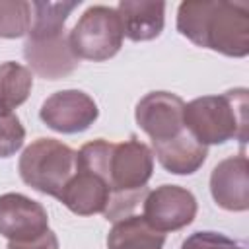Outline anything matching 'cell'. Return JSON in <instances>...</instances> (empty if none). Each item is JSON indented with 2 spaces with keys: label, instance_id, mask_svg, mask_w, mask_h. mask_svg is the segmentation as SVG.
Here are the masks:
<instances>
[{
  "label": "cell",
  "instance_id": "1",
  "mask_svg": "<svg viewBox=\"0 0 249 249\" xmlns=\"http://www.w3.org/2000/svg\"><path fill=\"white\" fill-rule=\"evenodd\" d=\"M76 167L91 171L107 183L111 196L103 216L117 222L134 214V208L144 202L154 171V154L134 136L124 142L97 138L76 152Z\"/></svg>",
  "mask_w": 249,
  "mask_h": 249
},
{
  "label": "cell",
  "instance_id": "2",
  "mask_svg": "<svg viewBox=\"0 0 249 249\" xmlns=\"http://www.w3.org/2000/svg\"><path fill=\"white\" fill-rule=\"evenodd\" d=\"M177 31L196 47L243 58L249 54V4L241 0H185L177 10Z\"/></svg>",
  "mask_w": 249,
  "mask_h": 249
},
{
  "label": "cell",
  "instance_id": "3",
  "mask_svg": "<svg viewBox=\"0 0 249 249\" xmlns=\"http://www.w3.org/2000/svg\"><path fill=\"white\" fill-rule=\"evenodd\" d=\"M249 91L245 88L228 89L220 95H202L183 109L185 128L204 146L226 144L228 140H247Z\"/></svg>",
  "mask_w": 249,
  "mask_h": 249
},
{
  "label": "cell",
  "instance_id": "4",
  "mask_svg": "<svg viewBox=\"0 0 249 249\" xmlns=\"http://www.w3.org/2000/svg\"><path fill=\"white\" fill-rule=\"evenodd\" d=\"M18 171L31 189L60 198L76 173V150L54 138H37L19 156Z\"/></svg>",
  "mask_w": 249,
  "mask_h": 249
},
{
  "label": "cell",
  "instance_id": "5",
  "mask_svg": "<svg viewBox=\"0 0 249 249\" xmlns=\"http://www.w3.org/2000/svg\"><path fill=\"white\" fill-rule=\"evenodd\" d=\"M0 235L8 249H58L45 206L21 193L0 195Z\"/></svg>",
  "mask_w": 249,
  "mask_h": 249
},
{
  "label": "cell",
  "instance_id": "6",
  "mask_svg": "<svg viewBox=\"0 0 249 249\" xmlns=\"http://www.w3.org/2000/svg\"><path fill=\"white\" fill-rule=\"evenodd\" d=\"M123 27L115 8L89 6L70 31V43L78 58L101 62L113 58L123 47Z\"/></svg>",
  "mask_w": 249,
  "mask_h": 249
},
{
  "label": "cell",
  "instance_id": "7",
  "mask_svg": "<svg viewBox=\"0 0 249 249\" xmlns=\"http://www.w3.org/2000/svg\"><path fill=\"white\" fill-rule=\"evenodd\" d=\"M23 58L31 74H37L45 80L66 78L80 64V58L70 43V33H66V29L49 35H27L23 45Z\"/></svg>",
  "mask_w": 249,
  "mask_h": 249
},
{
  "label": "cell",
  "instance_id": "8",
  "mask_svg": "<svg viewBox=\"0 0 249 249\" xmlns=\"http://www.w3.org/2000/svg\"><path fill=\"white\" fill-rule=\"evenodd\" d=\"M144 220L158 231H177L193 224L196 216L195 195L179 185H161L148 191L144 202Z\"/></svg>",
  "mask_w": 249,
  "mask_h": 249
},
{
  "label": "cell",
  "instance_id": "9",
  "mask_svg": "<svg viewBox=\"0 0 249 249\" xmlns=\"http://www.w3.org/2000/svg\"><path fill=\"white\" fill-rule=\"evenodd\" d=\"M99 109L93 97L80 89H62L49 95L39 111L41 121L62 134L88 130L97 121Z\"/></svg>",
  "mask_w": 249,
  "mask_h": 249
},
{
  "label": "cell",
  "instance_id": "10",
  "mask_svg": "<svg viewBox=\"0 0 249 249\" xmlns=\"http://www.w3.org/2000/svg\"><path fill=\"white\" fill-rule=\"evenodd\" d=\"M183 109L185 101L177 93L150 91L136 103L134 119L152 142H163L185 130Z\"/></svg>",
  "mask_w": 249,
  "mask_h": 249
},
{
  "label": "cell",
  "instance_id": "11",
  "mask_svg": "<svg viewBox=\"0 0 249 249\" xmlns=\"http://www.w3.org/2000/svg\"><path fill=\"white\" fill-rule=\"evenodd\" d=\"M210 195L224 210L245 212L249 208V161L245 154L230 156L212 169Z\"/></svg>",
  "mask_w": 249,
  "mask_h": 249
},
{
  "label": "cell",
  "instance_id": "12",
  "mask_svg": "<svg viewBox=\"0 0 249 249\" xmlns=\"http://www.w3.org/2000/svg\"><path fill=\"white\" fill-rule=\"evenodd\" d=\"M152 154L160 165L175 175H193L208 158V146L200 144L187 128L163 142H152Z\"/></svg>",
  "mask_w": 249,
  "mask_h": 249
},
{
  "label": "cell",
  "instance_id": "13",
  "mask_svg": "<svg viewBox=\"0 0 249 249\" xmlns=\"http://www.w3.org/2000/svg\"><path fill=\"white\" fill-rule=\"evenodd\" d=\"M109 196L111 191L99 175L76 167V173L66 183L58 200L78 216H91L105 212Z\"/></svg>",
  "mask_w": 249,
  "mask_h": 249
},
{
  "label": "cell",
  "instance_id": "14",
  "mask_svg": "<svg viewBox=\"0 0 249 249\" xmlns=\"http://www.w3.org/2000/svg\"><path fill=\"white\" fill-rule=\"evenodd\" d=\"M123 35L134 43L160 37L165 23V2L121 0L117 4Z\"/></svg>",
  "mask_w": 249,
  "mask_h": 249
},
{
  "label": "cell",
  "instance_id": "15",
  "mask_svg": "<svg viewBox=\"0 0 249 249\" xmlns=\"http://www.w3.org/2000/svg\"><path fill=\"white\" fill-rule=\"evenodd\" d=\"M165 233L154 230L144 216L130 214L113 222L107 233L109 249H163Z\"/></svg>",
  "mask_w": 249,
  "mask_h": 249
},
{
  "label": "cell",
  "instance_id": "16",
  "mask_svg": "<svg viewBox=\"0 0 249 249\" xmlns=\"http://www.w3.org/2000/svg\"><path fill=\"white\" fill-rule=\"evenodd\" d=\"M33 88V74L27 66L8 60L0 64V109L12 111L27 101Z\"/></svg>",
  "mask_w": 249,
  "mask_h": 249
},
{
  "label": "cell",
  "instance_id": "17",
  "mask_svg": "<svg viewBox=\"0 0 249 249\" xmlns=\"http://www.w3.org/2000/svg\"><path fill=\"white\" fill-rule=\"evenodd\" d=\"M80 6V0L70 2H31V27L27 35H49L58 33L64 27L70 12Z\"/></svg>",
  "mask_w": 249,
  "mask_h": 249
},
{
  "label": "cell",
  "instance_id": "18",
  "mask_svg": "<svg viewBox=\"0 0 249 249\" xmlns=\"http://www.w3.org/2000/svg\"><path fill=\"white\" fill-rule=\"evenodd\" d=\"M31 27V2L0 0V37L18 39Z\"/></svg>",
  "mask_w": 249,
  "mask_h": 249
},
{
  "label": "cell",
  "instance_id": "19",
  "mask_svg": "<svg viewBox=\"0 0 249 249\" xmlns=\"http://www.w3.org/2000/svg\"><path fill=\"white\" fill-rule=\"evenodd\" d=\"M25 140V128L16 113L0 109V158L14 156Z\"/></svg>",
  "mask_w": 249,
  "mask_h": 249
},
{
  "label": "cell",
  "instance_id": "20",
  "mask_svg": "<svg viewBox=\"0 0 249 249\" xmlns=\"http://www.w3.org/2000/svg\"><path fill=\"white\" fill-rule=\"evenodd\" d=\"M181 249H241V243L218 231H195L183 241Z\"/></svg>",
  "mask_w": 249,
  "mask_h": 249
}]
</instances>
